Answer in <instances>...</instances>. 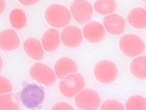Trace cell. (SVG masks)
<instances>
[{
	"mask_svg": "<svg viewBox=\"0 0 146 110\" xmlns=\"http://www.w3.org/2000/svg\"><path fill=\"white\" fill-rule=\"evenodd\" d=\"M85 86V79L81 73H71L61 79L58 84V89L61 94L66 98L71 99L82 91Z\"/></svg>",
	"mask_w": 146,
	"mask_h": 110,
	"instance_id": "2",
	"label": "cell"
},
{
	"mask_svg": "<svg viewBox=\"0 0 146 110\" xmlns=\"http://www.w3.org/2000/svg\"><path fill=\"white\" fill-rule=\"evenodd\" d=\"M70 11L76 22L79 24H84L92 18L94 7L87 0H74L71 3Z\"/></svg>",
	"mask_w": 146,
	"mask_h": 110,
	"instance_id": "8",
	"label": "cell"
},
{
	"mask_svg": "<svg viewBox=\"0 0 146 110\" xmlns=\"http://www.w3.org/2000/svg\"><path fill=\"white\" fill-rule=\"evenodd\" d=\"M117 9L115 0H96L94 11L100 15H109L114 12Z\"/></svg>",
	"mask_w": 146,
	"mask_h": 110,
	"instance_id": "19",
	"label": "cell"
},
{
	"mask_svg": "<svg viewBox=\"0 0 146 110\" xmlns=\"http://www.w3.org/2000/svg\"><path fill=\"white\" fill-rule=\"evenodd\" d=\"M142 1H146V0H142Z\"/></svg>",
	"mask_w": 146,
	"mask_h": 110,
	"instance_id": "27",
	"label": "cell"
},
{
	"mask_svg": "<svg viewBox=\"0 0 146 110\" xmlns=\"http://www.w3.org/2000/svg\"><path fill=\"white\" fill-rule=\"evenodd\" d=\"M45 98L44 89L36 84H27L20 93L22 104L27 108H36L40 105Z\"/></svg>",
	"mask_w": 146,
	"mask_h": 110,
	"instance_id": "3",
	"label": "cell"
},
{
	"mask_svg": "<svg viewBox=\"0 0 146 110\" xmlns=\"http://www.w3.org/2000/svg\"><path fill=\"white\" fill-rule=\"evenodd\" d=\"M46 22L54 28H66L71 20V13L66 6L62 4H52L45 9Z\"/></svg>",
	"mask_w": 146,
	"mask_h": 110,
	"instance_id": "1",
	"label": "cell"
},
{
	"mask_svg": "<svg viewBox=\"0 0 146 110\" xmlns=\"http://www.w3.org/2000/svg\"><path fill=\"white\" fill-rule=\"evenodd\" d=\"M20 38L17 32L11 29H5L0 34V48L4 52H11L18 49Z\"/></svg>",
	"mask_w": 146,
	"mask_h": 110,
	"instance_id": "13",
	"label": "cell"
},
{
	"mask_svg": "<svg viewBox=\"0 0 146 110\" xmlns=\"http://www.w3.org/2000/svg\"><path fill=\"white\" fill-rule=\"evenodd\" d=\"M29 74L34 81L46 87L52 86L56 80V74L54 70L50 68L48 65L40 62L35 63L31 66Z\"/></svg>",
	"mask_w": 146,
	"mask_h": 110,
	"instance_id": "6",
	"label": "cell"
},
{
	"mask_svg": "<svg viewBox=\"0 0 146 110\" xmlns=\"http://www.w3.org/2000/svg\"><path fill=\"white\" fill-rule=\"evenodd\" d=\"M77 63L73 60L71 58H68V56L60 58L58 60H56L54 64V72L56 74V77L60 80L65 78L68 74L77 72Z\"/></svg>",
	"mask_w": 146,
	"mask_h": 110,
	"instance_id": "12",
	"label": "cell"
},
{
	"mask_svg": "<svg viewBox=\"0 0 146 110\" xmlns=\"http://www.w3.org/2000/svg\"><path fill=\"white\" fill-rule=\"evenodd\" d=\"M61 36L55 28L46 30L41 38V43L46 52L52 53L56 51L61 43Z\"/></svg>",
	"mask_w": 146,
	"mask_h": 110,
	"instance_id": "15",
	"label": "cell"
},
{
	"mask_svg": "<svg viewBox=\"0 0 146 110\" xmlns=\"http://www.w3.org/2000/svg\"><path fill=\"white\" fill-rule=\"evenodd\" d=\"M24 50L25 54L33 60H41L44 56V48L42 43L35 38H27L24 42Z\"/></svg>",
	"mask_w": 146,
	"mask_h": 110,
	"instance_id": "14",
	"label": "cell"
},
{
	"mask_svg": "<svg viewBox=\"0 0 146 110\" xmlns=\"http://www.w3.org/2000/svg\"><path fill=\"white\" fill-rule=\"evenodd\" d=\"M127 22L132 28L139 30L146 28V9L135 8L128 12Z\"/></svg>",
	"mask_w": 146,
	"mask_h": 110,
	"instance_id": "16",
	"label": "cell"
},
{
	"mask_svg": "<svg viewBox=\"0 0 146 110\" xmlns=\"http://www.w3.org/2000/svg\"><path fill=\"white\" fill-rule=\"evenodd\" d=\"M119 48L125 56L136 58L141 56L145 50L144 42L135 34H125L119 41Z\"/></svg>",
	"mask_w": 146,
	"mask_h": 110,
	"instance_id": "5",
	"label": "cell"
},
{
	"mask_svg": "<svg viewBox=\"0 0 146 110\" xmlns=\"http://www.w3.org/2000/svg\"><path fill=\"white\" fill-rule=\"evenodd\" d=\"M127 110H146V97L141 95H133L127 99L125 105Z\"/></svg>",
	"mask_w": 146,
	"mask_h": 110,
	"instance_id": "20",
	"label": "cell"
},
{
	"mask_svg": "<svg viewBox=\"0 0 146 110\" xmlns=\"http://www.w3.org/2000/svg\"><path fill=\"white\" fill-rule=\"evenodd\" d=\"M82 38L84 34L82 30L74 25L66 26L61 32V42L68 48L79 47L82 42Z\"/></svg>",
	"mask_w": 146,
	"mask_h": 110,
	"instance_id": "9",
	"label": "cell"
},
{
	"mask_svg": "<svg viewBox=\"0 0 146 110\" xmlns=\"http://www.w3.org/2000/svg\"><path fill=\"white\" fill-rule=\"evenodd\" d=\"M9 21L13 28L21 30L27 25V17L21 9H13L9 14Z\"/></svg>",
	"mask_w": 146,
	"mask_h": 110,
	"instance_id": "18",
	"label": "cell"
},
{
	"mask_svg": "<svg viewBox=\"0 0 146 110\" xmlns=\"http://www.w3.org/2000/svg\"><path fill=\"white\" fill-rule=\"evenodd\" d=\"M129 67L134 77L141 80L146 79V56H139L134 58Z\"/></svg>",
	"mask_w": 146,
	"mask_h": 110,
	"instance_id": "17",
	"label": "cell"
},
{
	"mask_svg": "<svg viewBox=\"0 0 146 110\" xmlns=\"http://www.w3.org/2000/svg\"><path fill=\"white\" fill-rule=\"evenodd\" d=\"M6 9V2L5 0H0V13H3Z\"/></svg>",
	"mask_w": 146,
	"mask_h": 110,
	"instance_id": "26",
	"label": "cell"
},
{
	"mask_svg": "<svg viewBox=\"0 0 146 110\" xmlns=\"http://www.w3.org/2000/svg\"><path fill=\"white\" fill-rule=\"evenodd\" d=\"M0 109L1 110H18L20 106L15 100L13 99L11 94L6 93L0 96Z\"/></svg>",
	"mask_w": 146,
	"mask_h": 110,
	"instance_id": "21",
	"label": "cell"
},
{
	"mask_svg": "<svg viewBox=\"0 0 146 110\" xmlns=\"http://www.w3.org/2000/svg\"><path fill=\"white\" fill-rule=\"evenodd\" d=\"M13 91V85L11 81L5 76H0V93L6 94V93H11Z\"/></svg>",
	"mask_w": 146,
	"mask_h": 110,
	"instance_id": "23",
	"label": "cell"
},
{
	"mask_svg": "<svg viewBox=\"0 0 146 110\" xmlns=\"http://www.w3.org/2000/svg\"><path fill=\"white\" fill-rule=\"evenodd\" d=\"M103 25L106 31L111 35H121L125 31V21L121 15L111 13L103 19Z\"/></svg>",
	"mask_w": 146,
	"mask_h": 110,
	"instance_id": "11",
	"label": "cell"
},
{
	"mask_svg": "<svg viewBox=\"0 0 146 110\" xmlns=\"http://www.w3.org/2000/svg\"><path fill=\"white\" fill-rule=\"evenodd\" d=\"M100 108L102 110H123L125 109L124 105L121 102L117 101L114 99L106 100V101L100 105Z\"/></svg>",
	"mask_w": 146,
	"mask_h": 110,
	"instance_id": "22",
	"label": "cell"
},
{
	"mask_svg": "<svg viewBox=\"0 0 146 110\" xmlns=\"http://www.w3.org/2000/svg\"><path fill=\"white\" fill-rule=\"evenodd\" d=\"M75 104L80 109L96 110L100 107L101 98L94 89H85L81 91L75 96Z\"/></svg>",
	"mask_w": 146,
	"mask_h": 110,
	"instance_id": "7",
	"label": "cell"
},
{
	"mask_svg": "<svg viewBox=\"0 0 146 110\" xmlns=\"http://www.w3.org/2000/svg\"><path fill=\"white\" fill-rule=\"evenodd\" d=\"M23 6H34L40 1V0H18Z\"/></svg>",
	"mask_w": 146,
	"mask_h": 110,
	"instance_id": "25",
	"label": "cell"
},
{
	"mask_svg": "<svg viewBox=\"0 0 146 110\" xmlns=\"http://www.w3.org/2000/svg\"><path fill=\"white\" fill-rule=\"evenodd\" d=\"M82 34L87 42L91 43H98L104 40L106 29L104 25L100 23L93 21L89 22L84 26Z\"/></svg>",
	"mask_w": 146,
	"mask_h": 110,
	"instance_id": "10",
	"label": "cell"
},
{
	"mask_svg": "<svg viewBox=\"0 0 146 110\" xmlns=\"http://www.w3.org/2000/svg\"><path fill=\"white\" fill-rule=\"evenodd\" d=\"M52 109V110H72L73 107L69 104H68V103L59 102L57 104L54 105Z\"/></svg>",
	"mask_w": 146,
	"mask_h": 110,
	"instance_id": "24",
	"label": "cell"
},
{
	"mask_svg": "<svg viewBox=\"0 0 146 110\" xmlns=\"http://www.w3.org/2000/svg\"><path fill=\"white\" fill-rule=\"evenodd\" d=\"M94 76L101 84L108 85L113 83L118 77V68L113 61L103 59L95 65Z\"/></svg>",
	"mask_w": 146,
	"mask_h": 110,
	"instance_id": "4",
	"label": "cell"
}]
</instances>
